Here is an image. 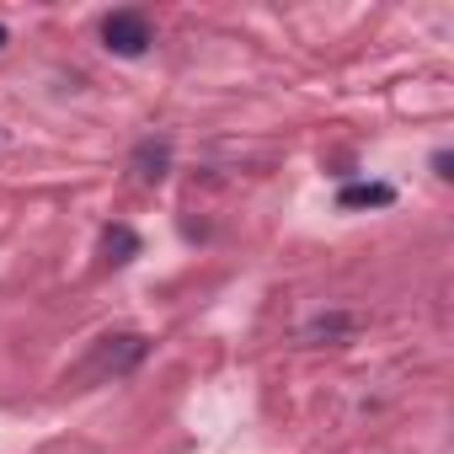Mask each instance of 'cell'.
<instances>
[{
  "mask_svg": "<svg viewBox=\"0 0 454 454\" xmlns=\"http://www.w3.org/2000/svg\"><path fill=\"white\" fill-rule=\"evenodd\" d=\"M166 171H171V139H166V134H160V139H155V134L139 139V145H134V176H139V182H160Z\"/></svg>",
  "mask_w": 454,
  "mask_h": 454,
  "instance_id": "3",
  "label": "cell"
},
{
  "mask_svg": "<svg viewBox=\"0 0 454 454\" xmlns=\"http://www.w3.org/2000/svg\"><path fill=\"white\" fill-rule=\"evenodd\" d=\"M390 203H395L390 182H348L337 192V208H390Z\"/></svg>",
  "mask_w": 454,
  "mask_h": 454,
  "instance_id": "5",
  "label": "cell"
},
{
  "mask_svg": "<svg viewBox=\"0 0 454 454\" xmlns=\"http://www.w3.org/2000/svg\"><path fill=\"white\" fill-rule=\"evenodd\" d=\"M155 33H150V17L145 12H107L102 17V49L118 54V59H139L150 54Z\"/></svg>",
  "mask_w": 454,
  "mask_h": 454,
  "instance_id": "2",
  "label": "cell"
},
{
  "mask_svg": "<svg viewBox=\"0 0 454 454\" xmlns=\"http://www.w3.org/2000/svg\"><path fill=\"white\" fill-rule=\"evenodd\" d=\"M6 43H12V33H6V27H0V49H6Z\"/></svg>",
  "mask_w": 454,
  "mask_h": 454,
  "instance_id": "7",
  "label": "cell"
},
{
  "mask_svg": "<svg viewBox=\"0 0 454 454\" xmlns=\"http://www.w3.org/2000/svg\"><path fill=\"white\" fill-rule=\"evenodd\" d=\"M145 353H150V337H139V332H113V337H102V342L86 353L81 380H86V385H113V380L134 374V369L145 364Z\"/></svg>",
  "mask_w": 454,
  "mask_h": 454,
  "instance_id": "1",
  "label": "cell"
},
{
  "mask_svg": "<svg viewBox=\"0 0 454 454\" xmlns=\"http://www.w3.org/2000/svg\"><path fill=\"white\" fill-rule=\"evenodd\" d=\"M102 247H107V257H113V262H134V257H139V236L129 231V224H107Z\"/></svg>",
  "mask_w": 454,
  "mask_h": 454,
  "instance_id": "6",
  "label": "cell"
},
{
  "mask_svg": "<svg viewBox=\"0 0 454 454\" xmlns=\"http://www.w3.org/2000/svg\"><path fill=\"white\" fill-rule=\"evenodd\" d=\"M358 326H364V321H358L353 310H332V316H316V321L305 326V342H321V348L332 342V348H337V342H353Z\"/></svg>",
  "mask_w": 454,
  "mask_h": 454,
  "instance_id": "4",
  "label": "cell"
}]
</instances>
